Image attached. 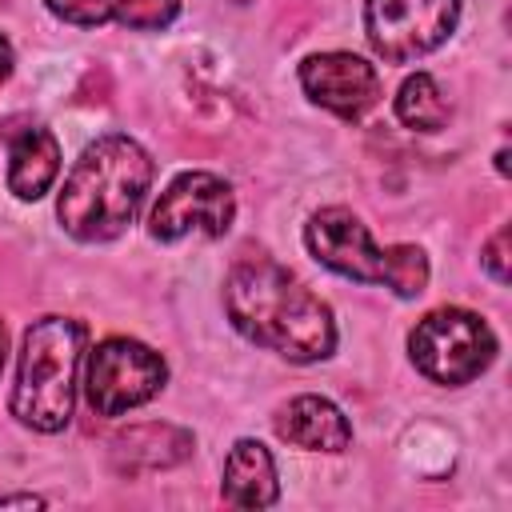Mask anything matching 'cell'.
<instances>
[{
    "instance_id": "3",
    "label": "cell",
    "mask_w": 512,
    "mask_h": 512,
    "mask_svg": "<svg viewBox=\"0 0 512 512\" xmlns=\"http://www.w3.org/2000/svg\"><path fill=\"white\" fill-rule=\"evenodd\" d=\"M84 348V324L68 316H40L24 332L12 416L36 432H60L76 404V364Z\"/></svg>"
},
{
    "instance_id": "15",
    "label": "cell",
    "mask_w": 512,
    "mask_h": 512,
    "mask_svg": "<svg viewBox=\"0 0 512 512\" xmlns=\"http://www.w3.org/2000/svg\"><path fill=\"white\" fill-rule=\"evenodd\" d=\"M452 116V104L444 96V88L436 84V76L428 72H416L400 84L396 92V120L404 128H416V132H440Z\"/></svg>"
},
{
    "instance_id": "17",
    "label": "cell",
    "mask_w": 512,
    "mask_h": 512,
    "mask_svg": "<svg viewBox=\"0 0 512 512\" xmlns=\"http://www.w3.org/2000/svg\"><path fill=\"white\" fill-rule=\"evenodd\" d=\"M12 64H16V52H12V44H8V36H0V84L12 76Z\"/></svg>"
},
{
    "instance_id": "2",
    "label": "cell",
    "mask_w": 512,
    "mask_h": 512,
    "mask_svg": "<svg viewBox=\"0 0 512 512\" xmlns=\"http://www.w3.org/2000/svg\"><path fill=\"white\" fill-rule=\"evenodd\" d=\"M148 184L152 156L132 136H100L80 152V160L64 176L56 216L64 232L84 244L116 240L136 220Z\"/></svg>"
},
{
    "instance_id": "13",
    "label": "cell",
    "mask_w": 512,
    "mask_h": 512,
    "mask_svg": "<svg viewBox=\"0 0 512 512\" xmlns=\"http://www.w3.org/2000/svg\"><path fill=\"white\" fill-rule=\"evenodd\" d=\"M44 4L64 24H80V28L124 24L136 32L168 28L180 12V0H44Z\"/></svg>"
},
{
    "instance_id": "16",
    "label": "cell",
    "mask_w": 512,
    "mask_h": 512,
    "mask_svg": "<svg viewBox=\"0 0 512 512\" xmlns=\"http://www.w3.org/2000/svg\"><path fill=\"white\" fill-rule=\"evenodd\" d=\"M480 260H484V268L492 272V280H496V284H508V228H500V232L484 244Z\"/></svg>"
},
{
    "instance_id": "9",
    "label": "cell",
    "mask_w": 512,
    "mask_h": 512,
    "mask_svg": "<svg viewBox=\"0 0 512 512\" xmlns=\"http://www.w3.org/2000/svg\"><path fill=\"white\" fill-rule=\"evenodd\" d=\"M300 88L312 104L336 112L340 120H360L376 96L380 80L376 68L352 52H316L300 64Z\"/></svg>"
},
{
    "instance_id": "4",
    "label": "cell",
    "mask_w": 512,
    "mask_h": 512,
    "mask_svg": "<svg viewBox=\"0 0 512 512\" xmlns=\"http://www.w3.org/2000/svg\"><path fill=\"white\" fill-rule=\"evenodd\" d=\"M304 244L324 268L356 284H388L404 300L428 288V256L416 244L376 248L360 216L348 208H320L304 224Z\"/></svg>"
},
{
    "instance_id": "5",
    "label": "cell",
    "mask_w": 512,
    "mask_h": 512,
    "mask_svg": "<svg viewBox=\"0 0 512 512\" xmlns=\"http://www.w3.org/2000/svg\"><path fill=\"white\" fill-rule=\"evenodd\" d=\"M408 352L420 376L456 388L472 384L496 360V336L488 320L468 308H436L412 328Z\"/></svg>"
},
{
    "instance_id": "1",
    "label": "cell",
    "mask_w": 512,
    "mask_h": 512,
    "mask_svg": "<svg viewBox=\"0 0 512 512\" xmlns=\"http://www.w3.org/2000/svg\"><path fill=\"white\" fill-rule=\"evenodd\" d=\"M224 308L236 332L284 360L312 364L336 348L328 304L268 256H244L232 264L224 280Z\"/></svg>"
},
{
    "instance_id": "6",
    "label": "cell",
    "mask_w": 512,
    "mask_h": 512,
    "mask_svg": "<svg viewBox=\"0 0 512 512\" xmlns=\"http://www.w3.org/2000/svg\"><path fill=\"white\" fill-rule=\"evenodd\" d=\"M168 380L160 352L140 340L108 336L88 352L84 368V396L96 416H120L128 408L148 404Z\"/></svg>"
},
{
    "instance_id": "18",
    "label": "cell",
    "mask_w": 512,
    "mask_h": 512,
    "mask_svg": "<svg viewBox=\"0 0 512 512\" xmlns=\"http://www.w3.org/2000/svg\"><path fill=\"white\" fill-rule=\"evenodd\" d=\"M4 504H28V508H32V504H44V500H40V496H0V508H4Z\"/></svg>"
},
{
    "instance_id": "8",
    "label": "cell",
    "mask_w": 512,
    "mask_h": 512,
    "mask_svg": "<svg viewBox=\"0 0 512 512\" xmlns=\"http://www.w3.org/2000/svg\"><path fill=\"white\" fill-rule=\"evenodd\" d=\"M232 216H236V196L228 180H220L216 172H184L160 192L148 228L156 240H180L188 232L224 236L232 228Z\"/></svg>"
},
{
    "instance_id": "12",
    "label": "cell",
    "mask_w": 512,
    "mask_h": 512,
    "mask_svg": "<svg viewBox=\"0 0 512 512\" xmlns=\"http://www.w3.org/2000/svg\"><path fill=\"white\" fill-rule=\"evenodd\" d=\"M192 456V432L176 424H136L112 440V468L120 476L160 472Z\"/></svg>"
},
{
    "instance_id": "11",
    "label": "cell",
    "mask_w": 512,
    "mask_h": 512,
    "mask_svg": "<svg viewBox=\"0 0 512 512\" xmlns=\"http://www.w3.org/2000/svg\"><path fill=\"white\" fill-rule=\"evenodd\" d=\"M276 436L308 452H344L352 444L348 416L328 396H296L276 412Z\"/></svg>"
},
{
    "instance_id": "7",
    "label": "cell",
    "mask_w": 512,
    "mask_h": 512,
    "mask_svg": "<svg viewBox=\"0 0 512 512\" xmlns=\"http://www.w3.org/2000/svg\"><path fill=\"white\" fill-rule=\"evenodd\" d=\"M460 16V0H364V36L388 64H408L440 48Z\"/></svg>"
},
{
    "instance_id": "14",
    "label": "cell",
    "mask_w": 512,
    "mask_h": 512,
    "mask_svg": "<svg viewBox=\"0 0 512 512\" xmlns=\"http://www.w3.org/2000/svg\"><path fill=\"white\" fill-rule=\"evenodd\" d=\"M224 500L236 508H268L280 496L276 460L260 440H236L224 456Z\"/></svg>"
},
{
    "instance_id": "10",
    "label": "cell",
    "mask_w": 512,
    "mask_h": 512,
    "mask_svg": "<svg viewBox=\"0 0 512 512\" xmlns=\"http://www.w3.org/2000/svg\"><path fill=\"white\" fill-rule=\"evenodd\" d=\"M8 192L20 200H40L60 176V144L40 124H8Z\"/></svg>"
},
{
    "instance_id": "19",
    "label": "cell",
    "mask_w": 512,
    "mask_h": 512,
    "mask_svg": "<svg viewBox=\"0 0 512 512\" xmlns=\"http://www.w3.org/2000/svg\"><path fill=\"white\" fill-rule=\"evenodd\" d=\"M4 356H8V328H4V320H0V368H4Z\"/></svg>"
}]
</instances>
